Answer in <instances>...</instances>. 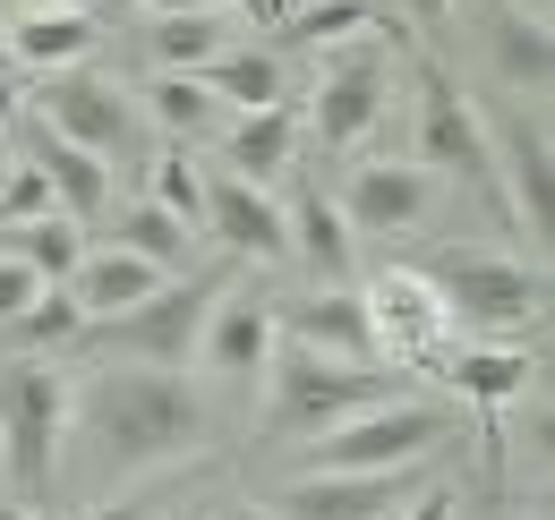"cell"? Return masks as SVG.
<instances>
[{
  "instance_id": "1",
  "label": "cell",
  "mask_w": 555,
  "mask_h": 520,
  "mask_svg": "<svg viewBox=\"0 0 555 520\" xmlns=\"http://www.w3.org/2000/svg\"><path fill=\"white\" fill-rule=\"evenodd\" d=\"M69 435L86 453V478H129L197 453L214 435V410L180 367H103L94 385L69 392Z\"/></svg>"
},
{
  "instance_id": "2",
  "label": "cell",
  "mask_w": 555,
  "mask_h": 520,
  "mask_svg": "<svg viewBox=\"0 0 555 520\" xmlns=\"http://www.w3.org/2000/svg\"><path fill=\"white\" fill-rule=\"evenodd\" d=\"M376 401H402L393 367L317 359V350H299V341L274 333V359H266V444H317V435H334L343 418L376 410Z\"/></svg>"
},
{
  "instance_id": "3",
  "label": "cell",
  "mask_w": 555,
  "mask_h": 520,
  "mask_svg": "<svg viewBox=\"0 0 555 520\" xmlns=\"http://www.w3.org/2000/svg\"><path fill=\"white\" fill-rule=\"evenodd\" d=\"M418 282L436 290L444 325L470 341H495V333H521L547 316V264L495 257V248H436L418 264Z\"/></svg>"
},
{
  "instance_id": "4",
  "label": "cell",
  "mask_w": 555,
  "mask_h": 520,
  "mask_svg": "<svg viewBox=\"0 0 555 520\" xmlns=\"http://www.w3.org/2000/svg\"><path fill=\"white\" fill-rule=\"evenodd\" d=\"M61 444H69V376L43 359L0 367V469L17 486V512H35L61 486Z\"/></svg>"
},
{
  "instance_id": "5",
  "label": "cell",
  "mask_w": 555,
  "mask_h": 520,
  "mask_svg": "<svg viewBox=\"0 0 555 520\" xmlns=\"http://www.w3.org/2000/svg\"><path fill=\"white\" fill-rule=\"evenodd\" d=\"M462 435V410L453 401H376V410H359L343 418L334 435H317L308 444V478H325V469H427V460L444 453Z\"/></svg>"
},
{
  "instance_id": "6",
  "label": "cell",
  "mask_w": 555,
  "mask_h": 520,
  "mask_svg": "<svg viewBox=\"0 0 555 520\" xmlns=\"http://www.w3.org/2000/svg\"><path fill=\"white\" fill-rule=\"evenodd\" d=\"M231 273L214 282H163L154 299H138L129 316H103V325L77 333V350H103V359H129V367H189L197 359V333H206L214 299H222Z\"/></svg>"
},
{
  "instance_id": "7",
  "label": "cell",
  "mask_w": 555,
  "mask_h": 520,
  "mask_svg": "<svg viewBox=\"0 0 555 520\" xmlns=\"http://www.w3.org/2000/svg\"><path fill=\"white\" fill-rule=\"evenodd\" d=\"M487 162H495V205L513 213L521 239H539V264H547V239H555V154H547V129L521 120V112H495V120H487Z\"/></svg>"
},
{
  "instance_id": "8",
  "label": "cell",
  "mask_w": 555,
  "mask_h": 520,
  "mask_svg": "<svg viewBox=\"0 0 555 520\" xmlns=\"http://www.w3.org/2000/svg\"><path fill=\"white\" fill-rule=\"evenodd\" d=\"M418 171H444V180H479L495 196V162H487V112L444 77V68H418Z\"/></svg>"
},
{
  "instance_id": "9",
  "label": "cell",
  "mask_w": 555,
  "mask_h": 520,
  "mask_svg": "<svg viewBox=\"0 0 555 520\" xmlns=\"http://www.w3.org/2000/svg\"><path fill=\"white\" fill-rule=\"evenodd\" d=\"M35 120H43L52 136H69V145H86L94 162L129 154V136H138L129 94H120L112 77H94V68H61V77H43V86H35Z\"/></svg>"
},
{
  "instance_id": "10",
  "label": "cell",
  "mask_w": 555,
  "mask_h": 520,
  "mask_svg": "<svg viewBox=\"0 0 555 520\" xmlns=\"http://www.w3.org/2000/svg\"><path fill=\"white\" fill-rule=\"evenodd\" d=\"M266 359H274V308L257 282H222L206 333H197V367L222 392H257L266 385Z\"/></svg>"
},
{
  "instance_id": "11",
  "label": "cell",
  "mask_w": 555,
  "mask_h": 520,
  "mask_svg": "<svg viewBox=\"0 0 555 520\" xmlns=\"http://www.w3.org/2000/svg\"><path fill=\"white\" fill-rule=\"evenodd\" d=\"M385 94H393L385 52H376V43H334V61L317 77V103H308V129L343 154V145H359V136L385 120Z\"/></svg>"
},
{
  "instance_id": "12",
  "label": "cell",
  "mask_w": 555,
  "mask_h": 520,
  "mask_svg": "<svg viewBox=\"0 0 555 520\" xmlns=\"http://www.w3.org/2000/svg\"><path fill=\"white\" fill-rule=\"evenodd\" d=\"M427 486V469H325V478H291L266 512L274 520H393Z\"/></svg>"
},
{
  "instance_id": "13",
  "label": "cell",
  "mask_w": 555,
  "mask_h": 520,
  "mask_svg": "<svg viewBox=\"0 0 555 520\" xmlns=\"http://www.w3.org/2000/svg\"><path fill=\"white\" fill-rule=\"evenodd\" d=\"M334 205H343L350 239H402L436 205V171H418V162H359Z\"/></svg>"
},
{
  "instance_id": "14",
  "label": "cell",
  "mask_w": 555,
  "mask_h": 520,
  "mask_svg": "<svg viewBox=\"0 0 555 520\" xmlns=\"http://www.w3.org/2000/svg\"><path fill=\"white\" fill-rule=\"evenodd\" d=\"M359 299H367L376 350H402V359H418V367H427V359L444 350V333H453V325H444V308H436V290L418 282V264H393V273H376Z\"/></svg>"
},
{
  "instance_id": "15",
  "label": "cell",
  "mask_w": 555,
  "mask_h": 520,
  "mask_svg": "<svg viewBox=\"0 0 555 520\" xmlns=\"http://www.w3.org/2000/svg\"><path fill=\"white\" fill-rule=\"evenodd\" d=\"M274 333H282V341H299V350H317V359L376 367V325H367V299H359L350 282L317 290V299H299V308H282Z\"/></svg>"
},
{
  "instance_id": "16",
  "label": "cell",
  "mask_w": 555,
  "mask_h": 520,
  "mask_svg": "<svg viewBox=\"0 0 555 520\" xmlns=\"http://www.w3.org/2000/svg\"><path fill=\"white\" fill-rule=\"evenodd\" d=\"M206 231L231 248V257L248 264H282L291 257V231H282V205L266 188H248V180H206Z\"/></svg>"
},
{
  "instance_id": "17",
  "label": "cell",
  "mask_w": 555,
  "mask_h": 520,
  "mask_svg": "<svg viewBox=\"0 0 555 520\" xmlns=\"http://www.w3.org/2000/svg\"><path fill=\"white\" fill-rule=\"evenodd\" d=\"M427 367H436V376H444V385H453L487 427H495V410L530 392V367H539V359H530V350H513V341H462V350H436Z\"/></svg>"
},
{
  "instance_id": "18",
  "label": "cell",
  "mask_w": 555,
  "mask_h": 520,
  "mask_svg": "<svg viewBox=\"0 0 555 520\" xmlns=\"http://www.w3.org/2000/svg\"><path fill=\"white\" fill-rule=\"evenodd\" d=\"M26 162L52 180V205L69 213V222H94L103 205H112V162H94L86 145H69V136H52L43 120L26 129Z\"/></svg>"
},
{
  "instance_id": "19",
  "label": "cell",
  "mask_w": 555,
  "mask_h": 520,
  "mask_svg": "<svg viewBox=\"0 0 555 520\" xmlns=\"http://www.w3.org/2000/svg\"><path fill=\"white\" fill-rule=\"evenodd\" d=\"M487 52H495V77L513 86V94H547L555 77V35L539 9H521V0H495L487 9Z\"/></svg>"
},
{
  "instance_id": "20",
  "label": "cell",
  "mask_w": 555,
  "mask_h": 520,
  "mask_svg": "<svg viewBox=\"0 0 555 520\" xmlns=\"http://www.w3.org/2000/svg\"><path fill=\"white\" fill-rule=\"evenodd\" d=\"M163 282H171V273H154V264L129 257V248H86V264H77L61 290L86 308V325H103V316H129L138 299H154Z\"/></svg>"
},
{
  "instance_id": "21",
  "label": "cell",
  "mask_w": 555,
  "mask_h": 520,
  "mask_svg": "<svg viewBox=\"0 0 555 520\" xmlns=\"http://www.w3.org/2000/svg\"><path fill=\"white\" fill-rule=\"evenodd\" d=\"M94 17L86 9H26V17H9V68H43V77H61L94 52Z\"/></svg>"
},
{
  "instance_id": "22",
  "label": "cell",
  "mask_w": 555,
  "mask_h": 520,
  "mask_svg": "<svg viewBox=\"0 0 555 520\" xmlns=\"http://www.w3.org/2000/svg\"><path fill=\"white\" fill-rule=\"evenodd\" d=\"M282 231H291V257L308 264L325 290L334 282H350V222H343V205L325 188H299L291 205H282Z\"/></svg>"
},
{
  "instance_id": "23",
  "label": "cell",
  "mask_w": 555,
  "mask_h": 520,
  "mask_svg": "<svg viewBox=\"0 0 555 520\" xmlns=\"http://www.w3.org/2000/svg\"><path fill=\"white\" fill-rule=\"evenodd\" d=\"M291 154H299V120L291 112H240L231 129H222V171L231 180H248V188H274L282 171H291Z\"/></svg>"
},
{
  "instance_id": "24",
  "label": "cell",
  "mask_w": 555,
  "mask_h": 520,
  "mask_svg": "<svg viewBox=\"0 0 555 520\" xmlns=\"http://www.w3.org/2000/svg\"><path fill=\"white\" fill-rule=\"evenodd\" d=\"M197 77H206V94L222 103V112H274L282 103V61L266 52V43H231V52L206 61Z\"/></svg>"
},
{
  "instance_id": "25",
  "label": "cell",
  "mask_w": 555,
  "mask_h": 520,
  "mask_svg": "<svg viewBox=\"0 0 555 520\" xmlns=\"http://www.w3.org/2000/svg\"><path fill=\"white\" fill-rule=\"evenodd\" d=\"M9 257L26 264L35 282H69L86 264V222L69 213H35V222H9Z\"/></svg>"
},
{
  "instance_id": "26",
  "label": "cell",
  "mask_w": 555,
  "mask_h": 520,
  "mask_svg": "<svg viewBox=\"0 0 555 520\" xmlns=\"http://www.w3.org/2000/svg\"><path fill=\"white\" fill-rule=\"evenodd\" d=\"M154 61L171 68V77H197L206 61H222L231 52V17L222 9H189V17H154Z\"/></svg>"
},
{
  "instance_id": "27",
  "label": "cell",
  "mask_w": 555,
  "mask_h": 520,
  "mask_svg": "<svg viewBox=\"0 0 555 520\" xmlns=\"http://www.w3.org/2000/svg\"><path fill=\"white\" fill-rule=\"evenodd\" d=\"M145 112L163 120V136H180V145H189V136H214V129H222V103L206 94V77H171V68L145 86Z\"/></svg>"
},
{
  "instance_id": "28",
  "label": "cell",
  "mask_w": 555,
  "mask_h": 520,
  "mask_svg": "<svg viewBox=\"0 0 555 520\" xmlns=\"http://www.w3.org/2000/svg\"><path fill=\"white\" fill-rule=\"evenodd\" d=\"M367 26H385L367 0H299L282 17V43H359Z\"/></svg>"
},
{
  "instance_id": "29",
  "label": "cell",
  "mask_w": 555,
  "mask_h": 520,
  "mask_svg": "<svg viewBox=\"0 0 555 520\" xmlns=\"http://www.w3.org/2000/svg\"><path fill=\"white\" fill-rule=\"evenodd\" d=\"M0 333H9V341H17L26 359H35V350H69L77 333H86V308H77L69 290L52 282V290H43V299H35V308H26L17 325H0Z\"/></svg>"
},
{
  "instance_id": "30",
  "label": "cell",
  "mask_w": 555,
  "mask_h": 520,
  "mask_svg": "<svg viewBox=\"0 0 555 520\" xmlns=\"http://www.w3.org/2000/svg\"><path fill=\"white\" fill-rule=\"evenodd\" d=\"M189 239H197V231H189V222H171L163 205H129V222H120V248L145 257L154 273H171V264L189 257Z\"/></svg>"
},
{
  "instance_id": "31",
  "label": "cell",
  "mask_w": 555,
  "mask_h": 520,
  "mask_svg": "<svg viewBox=\"0 0 555 520\" xmlns=\"http://www.w3.org/2000/svg\"><path fill=\"white\" fill-rule=\"evenodd\" d=\"M145 205H163L171 222H189V231H197V222H206V171L171 145V154L154 162V196H145Z\"/></svg>"
},
{
  "instance_id": "32",
  "label": "cell",
  "mask_w": 555,
  "mask_h": 520,
  "mask_svg": "<svg viewBox=\"0 0 555 520\" xmlns=\"http://www.w3.org/2000/svg\"><path fill=\"white\" fill-rule=\"evenodd\" d=\"M35 213H61V205H52V180H43L35 162H17V171L0 180V222H35Z\"/></svg>"
},
{
  "instance_id": "33",
  "label": "cell",
  "mask_w": 555,
  "mask_h": 520,
  "mask_svg": "<svg viewBox=\"0 0 555 520\" xmlns=\"http://www.w3.org/2000/svg\"><path fill=\"white\" fill-rule=\"evenodd\" d=\"M43 290H52V282H35V273H26L17 257H0V325H17V316L43 299Z\"/></svg>"
},
{
  "instance_id": "34",
  "label": "cell",
  "mask_w": 555,
  "mask_h": 520,
  "mask_svg": "<svg viewBox=\"0 0 555 520\" xmlns=\"http://www.w3.org/2000/svg\"><path fill=\"white\" fill-rule=\"evenodd\" d=\"M367 9H376V17L393 9V17H411V26H444V17H453V0H367Z\"/></svg>"
},
{
  "instance_id": "35",
  "label": "cell",
  "mask_w": 555,
  "mask_h": 520,
  "mask_svg": "<svg viewBox=\"0 0 555 520\" xmlns=\"http://www.w3.org/2000/svg\"><path fill=\"white\" fill-rule=\"evenodd\" d=\"M393 520H453V486H436V478H427V486L411 495V512H393Z\"/></svg>"
},
{
  "instance_id": "36",
  "label": "cell",
  "mask_w": 555,
  "mask_h": 520,
  "mask_svg": "<svg viewBox=\"0 0 555 520\" xmlns=\"http://www.w3.org/2000/svg\"><path fill=\"white\" fill-rule=\"evenodd\" d=\"M86 520H154V504H145V495H120V504H94Z\"/></svg>"
},
{
  "instance_id": "37",
  "label": "cell",
  "mask_w": 555,
  "mask_h": 520,
  "mask_svg": "<svg viewBox=\"0 0 555 520\" xmlns=\"http://www.w3.org/2000/svg\"><path fill=\"white\" fill-rule=\"evenodd\" d=\"M26 120V94H17V77H0V129H17Z\"/></svg>"
},
{
  "instance_id": "38",
  "label": "cell",
  "mask_w": 555,
  "mask_h": 520,
  "mask_svg": "<svg viewBox=\"0 0 555 520\" xmlns=\"http://www.w3.org/2000/svg\"><path fill=\"white\" fill-rule=\"evenodd\" d=\"M138 9H154V17H189V9H214V0H138Z\"/></svg>"
},
{
  "instance_id": "39",
  "label": "cell",
  "mask_w": 555,
  "mask_h": 520,
  "mask_svg": "<svg viewBox=\"0 0 555 520\" xmlns=\"http://www.w3.org/2000/svg\"><path fill=\"white\" fill-rule=\"evenodd\" d=\"M206 520H274L266 504H222V512H206Z\"/></svg>"
},
{
  "instance_id": "40",
  "label": "cell",
  "mask_w": 555,
  "mask_h": 520,
  "mask_svg": "<svg viewBox=\"0 0 555 520\" xmlns=\"http://www.w3.org/2000/svg\"><path fill=\"white\" fill-rule=\"evenodd\" d=\"M26 9H86L94 17V0H26Z\"/></svg>"
},
{
  "instance_id": "41",
  "label": "cell",
  "mask_w": 555,
  "mask_h": 520,
  "mask_svg": "<svg viewBox=\"0 0 555 520\" xmlns=\"http://www.w3.org/2000/svg\"><path fill=\"white\" fill-rule=\"evenodd\" d=\"M0 77H9V26H0Z\"/></svg>"
},
{
  "instance_id": "42",
  "label": "cell",
  "mask_w": 555,
  "mask_h": 520,
  "mask_svg": "<svg viewBox=\"0 0 555 520\" xmlns=\"http://www.w3.org/2000/svg\"><path fill=\"white\" fill-rule=\"evenodd\" d=\"M0 520H43V512H0Z\"/></svg>"
},
{
  "instance_id": "43",
  "label": "cell",
  "mask_w": 555,
  "mask_h": 520,
  "mask_svg": "<svg viewBox=\"0 0 555 520\" xmlns=\"http://www.w3.org/2000/svg\"><path fill=\"white\" fill-rule=\"evenodd\" d=\"M521 9H539V17H547V0H521Z\"/></svg>"
},
{
  "instance_id": "44",
  "label": "cell",
  "mask_w": 555,
  "mask_h": 520,
  "mask_svg": "<svg viewBox=\"0 0 555 520\" xmlns=\"http://www.w3.org/2000/svg\"><path fill=\"white\" fill-rule=\"evenodd\" d=\"M154 520H163V512H154ZM171 520H189V512H171Z\"/></svg>"
}]
</instances>
